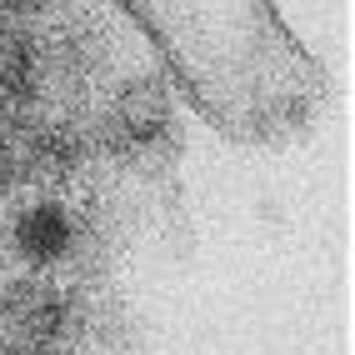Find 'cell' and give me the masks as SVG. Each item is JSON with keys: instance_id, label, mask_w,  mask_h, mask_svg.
Here are the masks:
<instances>
[{"instance_id": "4", "label": "cell", "mask_w": 355, "mask_h": 355, "mask_svg": "<svg viewBox=\"0 0 355 355\" xmlns=\"http://www.w3.org/2000/svg\"><path fill=\"white\" fill-rule=\"evenodd\" d=\"M45 90V60L40 40L26 31V20H0V105L31 110Z\"/></svg>"}, {"instance_id": "3", "label": "cell", "mask_w": 355, "mask_h": 355, "mask_svg": "<svg viewBox=\"0 0 355 355\" xmlns=\"http://www.w3.org/2000/svg\"><path fill=\"white\" fill-rule=\"evenodd\" d=\"M165 130H171V90H165L155 76L125 80L110 101V135L121 140L125 150H146L160 146Z\"/></svg>"}, {"instance_id": "7", "label": "cell", "mask_w": 355, "mask_h": 355, "mask_svg": "<svg viewBox=\"0 0 355 355\" xmlns=\"http://www.w3.org/2000/svg\"><path fill=\"white\" fill-rule=\"evenodd\" d=\"M55 0H0V10H6L10 20H35V15H45Z\"/></svg>"}, {"instance_id": "2", "label": "cell", "mask_w": 355, "mask_h": 355, "mask_svg": "<svg viewBox=\"0 0 355 355\" xmlns=\"http://www.w3.org/2000/svg\"><path fill=\"white\" fill-rule=\"evenodd\" d=\"M65 330V295L45 280H15L0 291V350L45 355Z\"/></svg>"}, {"instance_id": "6", "label": "cell", "mask_w": 355, "mask_h": 355, "mask_svg": "<svg viewBox=\"0 0 355 355\" xmlns=\"http://www.w3.org/2000/svg\"><path fill=\"white\" fill-rule=\"evenodd\" d=\"M35 140H40V125L31 121L26 110L0 105V191H15V185L31 180Z\"/></svg>"}, {"instance_id": "1", "label": "cell", "mask_w": 355, "mask_h": 355, "mask_svg": "<svg viewBox=\"0 0 355 355\" xmlns=\"http://www.w3.org/2000/svg\"><path fill=\"white\" fill-rule=\"evenodd\" d=\"M171 76L235 140L291 130L330 80L286 31L275 0H115Z\"/></svg>"}, {"instance_id": "5", "label": "cell", "mask_w": 355, "mask_h": 355, "mask_svg": "<svg viewBox=\"0 0 355 355\" xmlns=\"http://www.w3.org/2000/svg\"><path fill=\"white\" fill-rule=\"evenodd\" d=\"M10 241H15L20 260H31V266H55V260H65L70 245H76V220H70L55 200H40L15 220Z\"/></svg>"}]
</instances>
